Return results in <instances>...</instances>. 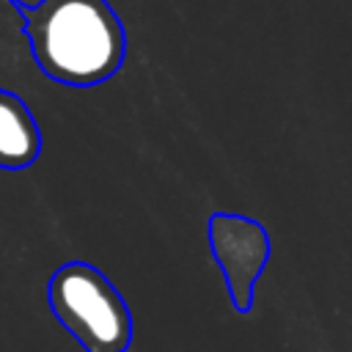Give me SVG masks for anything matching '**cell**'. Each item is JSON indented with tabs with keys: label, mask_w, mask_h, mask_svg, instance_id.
<instances>
[{
	"label": "cell",
	"mask_w": 352,
	"mask_h": 352,
	"mask_svg": "<svg viewBox=\"0 0 352 352\" xmlns=\"http://www.w3.org/2000/svg\"><path fill=\"white\" fill-rule=\"evenodd\" d=\"M41 154V129L28 102L0 88V168H30Z\"/></svg>",
	"instance_id": "cell-4"
},
{
	"label": "cell",
	"mask_w": 352,
	"mask_h": 352,
	"mask_svg": "<svg viewBox=\"0 0 352 352\" xmlns=\"http://www.w3.org/2000/svg\"><path fill=\"white\" fill-rule=\"evenodd\" d=\"M209 248L223 270L231 302L236 311H248L253 302V286L270 261L267 228L236 212H214L209 217Z\"/></svg>",
	"instance_id": "cell-3"
},
{
	"label": "cell",
	"mask_w": 352,
	"mask_h": 352,
	"mask_svg": "<svg viewBox=\"0 0 352 352\" xmlns=\"http://www.w3.org/2000/svg\"><path fill=\"white\" fill-rule=\"evenodd\" d=\"M47 300L85 352H126L132 344V314L121 292L94 264H60L47 283Z\"/></svg>",
	"instance_id": "cell-2"
},
{
	"label": "cell",
	"mask_w": 352,
	"mask_h": 352,
	"mask_svg": "<svg viewBox=\"0 0 352 352\" xmlns=\"http://www.w3.org/2000/svg\"><path fill=\"white\" fill-rule=\"evenodd\" d=\"M38 72L88 88L110 80L126 55L124 22L107 0H8Z\"/></svg>",
	"instance_id": "cell-1"
}]
</instances>
